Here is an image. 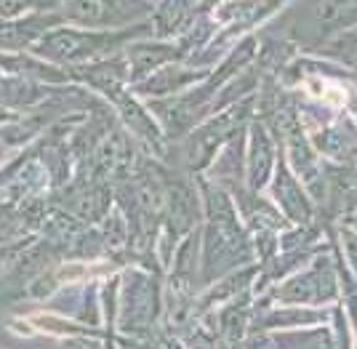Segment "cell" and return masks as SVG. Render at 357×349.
<instances>
[{
  "mask_svg": "<svg viewBox=\"0 0 357 349\" xmlns=\"http://www.w3.org/2000/svg\"><path fill=\"white\" fill-rule=\"evenodd\" d=\"M304 88L317 96V99H323L328 104L333 107H342L347 102V93H344L342 86H336V83H328V80H320V77H310L307 83H304Z\"/></svg>",
  "mask_w": 357,
  "mask_h": 349,
  "instance_id": "6da1fadb",
  "label": "cell"
}]
</instances>
